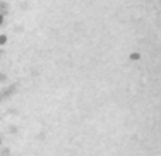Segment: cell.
I'll use <instances>...</instances> for the list:
<instances>
[{
	"mask_svg": "<svg viewBox=\"0 0 161 156\" xmlns=\"http://www.w3.org/2000/svg\"><path fill=\"white\" fill-rule=\"evenodd\" d=\"M0 145H2V139H0Z\"/></svg>",
	"mask_w": 161,
	"mask_h": 156,
	"instance_id": "obj_7",
	"label": "cell"
},
{
	"mask_svg": "<svg viewBox=\"0 0 161 156\" xmlns=\"http://www.w3.org/2000/svg\"><path fill=\"white\" fill-rule=\"evenodd\" d=\"M140 58H142V55H140L139 52H131L130 53V59H131V61H139Z\"/></svg>",
	"mask_w": 161,
	"mask_h": 156,
	"instance_id": "obj_3",
	"label": "cell"
},
{
	"mask_svg": "<svg viewBox=\"0 0 161 156\" xmlns=\"http://www.w3.org/2000/svg\"><path fill=\"white\" fill-rule=\"evenodd\" d=\"M3 23H4V16H3V14H0V27L3 25Z\"/></svg>",
	"mask_w": 161,
	"mask_h": 156,
	"instance_id": "obj_5",
	"label": "cell"
},
{
	"mask_svg": "<svg viewBox=\"0 0 161 156\" xmlns=\"http://www.w3.org/2000/svg\"><path fill=\"white\" fill-rule=\"evenodd\" d=\"M2 53H4V51H0V55H2Z\"/></svg>",
	"mask_w": 161,
	"mask_h": 156,
	"instance_id": "obj_6",
	"label": "cell"
},
{
	"mask_svg": "<svg viewBox=\"0 0 161 156\" xmlns=\"http://www.w3.org/2000/svg\"><path fill=\"white\" fill-rule=\"evenodd\" d=\"M6 80H7V75H4V73H0V82H2V83H4Z\"/></svg>",
	"mask_w": 161,
	"mask_h": 156,
	"instance_id": "obj_4",
	"label": "cell"
},
{
	"mask_svg": "<svg viewBox=\"0 0 161 156\" xmlns=\"http://www.w3.org/2000/svg\"><path fill=\"white\" fill-rule=\"evenodd\" d=\"M6 44H7V35L0 34V47H4Z\"/></svg>",
	"mask_w": 161,
	"mask_h": 156,
	"instance_id": "obj_2",
	"label": "cell"
},
{
	"mask_svg": "<svg viewBox=\"0 0 161 156\" xmlns=\"http://www.w3.org/2000/svg\"><path fill=\"white\" fill-rule=\"evenodd\" d=\"M0 11H2L0 14H3V16H6L8 13V6L6 2H0Z\"/></svg>",
	"mask_w": 161,
	"mask_h": 156,
	"instance_id": "obj_1",
	"label": "cell"
}]
</instances>
